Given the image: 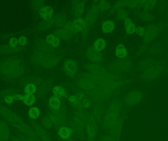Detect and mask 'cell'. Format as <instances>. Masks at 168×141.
I'll return each mask as SVG.
<instances>
[{
  "mask_svg": "<svg viewBox=\"0 0 168 141\" xmlns=\"http://www.w3.org/2000/svg\"><path fill=\"white\" fill-rule=\"evenodd\" d=\"M142 98L141 93L138 91L132 92L126 97V103L129 105H135L141 101Z\"/></svg>",
  "mask_w": 168,
  "mask_h": 141,
  "instance_id": "1",
  "label": "cell"
},
{
  "mask_svg": "<svg viewBox=\"0 0 168 141\" xmlns=\"http://www.w3.org/2000/svg\"><path fill=\"white\" fill-rule=\"evenodd\" d=\"M39 14L42 19L49 20L53 15V10L51 7L45 6L40 9Z\"/></svg>",
  "mask_w": 168,
  "mask_h": 141,
  "instance_id": "2",
  "label": "cell"
},
{
  "mask_svg": "<svg viewBox=\"0 0 168 141\" xmlns=\"http://www.w3.org/2000/svg\"><path fill=\"white\" fill-rule=\"evenodd\" d=\"M124 27H125L126 32L129 34L133 33L134 32H135V29L136 28L135 24L129 19L125 20L124 22Z\"/></svg>",
  "mask_w": 168,
  "mask_h": 141,
  "instance_id": "3",
  "label": "cell"
},
{
  "mask_svg": "<svg viewBox=\"0 0 168 141\" xmlns=\"http://www.w3.org/2000/svg\"><path fill=\"white\" fill-rule=\"evenodd\" d=\"M71 130L68 128H63L59 130V135L60 138L64 140H66L71 136Z\"/></svg>",
  "mask_w": 168,
  "mask_h": 141,
  "instance_id": "4",
  "label": "cell"
},
{
  "mask_svg": "<svg viewBox=\"0 0 168 141\" xmlns=\"http://www.w3.org/2000/svg\"><path fill=\"white\" fill-rule=\"evenodd\" d=\"M116 55L118 58H124L127 55V50L123 45H119L116 48Z\"/></svg>",
  "mask_w": 168,
  "mask_h": 141,
  "instance_id": "5",
  "label": "cell"
},
{
  "mask_svg": "<svg viewBox=\"0 0 168 141\" xmlns=\"http://www.w3.org/2000/svg\"><path fill=\"white\" fill-rule=\"evenodd\" d=\"M65 70L70 75L74 74L76 70V65L71 61H67L65 65Z\"/></svg>",
  "mask_w": 168,
  "mask_h": 141,
  "instance_id": "6",
  "label": "cell"
},
{
  "mask_svg": "<svg viewBox=\"0 0 168 141\" xmlns=\"http://www.w3.org/2000/svg\"><path fill=\"white\" fill-rule=\"evenodd\" d=\"M114 28V23L111 21H107L105 22L102 25V31L106 33H111L113 30Z\"/></svg>",
  "mask_w": 168,
  "mask_h": 141,
  "instance_id": "7",
  "label": "cell"
},
{
  "mask_svg": "<svg viewBox=\"0 0 168 141\" xmlns=\"http://www.w3.org/2000/svg\"><path fill=\"white\" fill-rule=\"evenodd\" d=\"M23 102L28 106H31L35 102V98L32 94H27L23 97Z\"/></svg>",
  "mask_w": 168,
  "mask_h": 141,
  "instance_id": "8",
  "label": "cell"
},
{
  "mask_svg": "<svg viewBox=\"0 0 168 141\" xmlns=\"http://www.w3.org/2000/svg\"><path fill=\"white\" fill-rule=\"evenodd\" d=\"M85 22L82 18H77L73 22V26L75 29L78 32L83 29L85 27Z\"/></svg>",
  "mask_w": 168,
  "mask_h": 141,
  "instance_id": "9",
  "label": "cell"
},
{
  "mask_svg": "<svg viewBox=\"0 0 168 141\" xmlns=\"http://www.w3.org/2000/svg\"><path fill=\"white\" fill-rule=\"evenodd\" d=\"M106 46V42L103 38H98L94 43V48L98 51H101L104 49Z\"/></svg>",
  "mask_w": 168,
  "mask_h": 141,
  "instance_id": "10",
  "label": "cell"
},
{
  "mask_svg": "<svg viewBox=\"0 0 168 141\" xmlns=\"http://www.w3.org/2000/svg\"><path fill=\"white\" fill-rule=\"evenodd\" d=\"M53 92L56 97L60 98L66 95V92L62 87L59 86L55 87L53 89Z\"/></svg>",
  "mask_w": 168,
  "mask_h": 141,
  "instance_id": "11",
  "label": "cell"
},
{
  "mask_svg": "<svg viewBox=\"0 0 168 141\" xmlns=\"http://www.w3.org/2000/svg\"><path fill=\"white\" fill-rule=\"evenodd\" d=\"M39 115L40 110L38 107H32L29 112V116L33 119H36L39 118Z\"/></svg>",
  "mask_w": 168,
  "mask_h": 141,
  "instance_id": "12",
  "label": "cell"
},
{
  "mask_svg": "<svg viewBox=\"0 0 168 141\" xmlns=\"http://www.w3.org/2000/svg\"><path fill=\"white\" fill-rule=\"evenodd\" d=\"M50 105L52 108L58 109L60 106V102L57 97H53L50 101Z\"/></svg>",
  "mask_w": 168,
  "mask_h": 141,
  "instance_id": "13",
  "label": "cell"
},
{
  "mask_svg": "<svg viewBox=\"0 0 168 141\" xmlns=\"http://www.w3.org/2000/svg\"><path fill=\"white\" fill-rule=\"evenodd\" d=\"M47 41L53 46H57L59 43V40L55 36L52 35H49L47 38Z\"/></svg>",
  "mask_w": 168,
  "mask_h": 141,
  "instance_id": "14",
  "label": "cell"
},
{
  "mask_svg": "<svg viewBox=\"0 0 168 141\" xmlns=\"http://www.w3.org/2000/svg\"><path fill=\"white\" fill-rule=\"evenodd\" d=\"M156 32L155 31V29L153 28H148L147 29V31H145V34L144 36H146V38L148 39V40H152V39L154 38V36L155 35Z\"/></svg>",
  "mask_w": 168,
  "mask_h": 141,
  "instance_id": "15",
  "label": "cell"
},
{
  "mask_svg": "<svg viewBox=\"0 0 168 141\" xmlns=\"http://www.w3.org/2000/svg\"><path fill=\"white\" fill-rule=\"evenodd\" d=\"M36 87L33 84H29L25 88V92L27 94H33L36 91Z\"/></svg>",
  "mask_w": 168,
  "mask_h": 141,
  "instance_id": "16",
  "label": "cell"
},
{
  "mask_svg": "<svg viewBox=\"0 0 168 141\" xmlns=\"http://www.w3.org/2000/svg\"><path fill=\"white\" fill-rule=\"evenodd\" d=\"M149 71H147L148 78H153L158 74V71H157L156 69L155 70V68H153V69L151 70H150V69H149Z\"/></svg>",
  "mask_w": 168,
  "mask_h": 141,
  "instance_id": "17",
  "label": "cell"
},
{
  "mask_svg": "<svg viewBox=\"0 0 168 141\" xmlns=\"http://www.w3.org/2000/svg\"><path fill=\"white\" fill-rule=\"evenodd\" d=\"M135 32L137 34L140 36H144L145 33V28L141 27H139L135 29Z\"/></svg>",
  "mask_w": 168,
  "mask_h": 141,
  "instance_id": "18",
  "label": "cell"
},
{
  "mask_svg": "<svg viewBox=\"0 0 168 141\" xmlns=\"http://www.w3.org/2000/svg\"><path fill=\"white\" fill-rule=\"evenodd\" d=\"M17 40L15 38H13L10 40L9 42V45L12 48H15L17 46Z\"/></svg>",
  "mask_w": 168,
  "mask_h": 141,
  "instance_id": "19",
  "label": "cell"
},
{
  "mask_svg": "<svg viewBox=\"0 0 168 141\" xmlns=\"http://www.w3.org/2000/svg\"><path fill=\"white\" fill-rule=\"evenodd\" d=\"M18 41L19 44L21 45H24L26 44L27 42V39L25 37H21L18 39Z\"/></svg>",
  "mask_w": 168,
  "mask_h": 141,
  "instance_id": "20",
  "label": "cell"
},
{
  "mask_svg": "<svg viewBox=\"0 0 168 141\" xmlns=\"http://www.w3.org/2000/svg\"><path fill=\"white\" fill-rule=\"evenodd\" d=\"M14 98L13 96H8L5 98V103H11L13 102Z\"/></svg>",
  "mask_w": 168,
  "mask_h": 141,
  "instance_id": "21",
  "label": "cell"
},
{
  "mask_svg": "<svg viewBox=\"0 0 168 141\" xmlns=\"http://www.w3.org/2000/svg\"><path fill=\"white\" fill-rule=\"evenodd\" d=\"M23 97L24 96L21 95V94H16V95L14 96V99H16L17 101H20V100H22L23 98Z\"/></svg>",
  "mask_w": 168,
  "mask_h": 141,
  "instance_id": "22",
  "label": "cell"
},
{
  "mask_svg": "<svg viewBox=\"0 0 168 141\" xmlns=\"http://www.w3.org/2000/svg\"><path fill=\"white\" fill-rule=\"evenodd\" d=\"M76 100V98H75V97H74V96H72V97H70V98H69V101L71 102H75Z\"/></svg>",
  "mask_w": 168,
  "mask_h": 141,
  "instance_id": "23",
  "label": "cell"
}]
</instances>
